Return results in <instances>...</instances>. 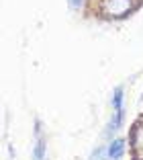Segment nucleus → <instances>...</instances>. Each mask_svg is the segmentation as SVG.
<instances>
[{"instance_id": "obj_1", "label": "nucleus", "mask_w": 143, "mask_h": 160, "mask_svg": "<svg viewBox=\"0 0 143 160\" xmlns=\"http://www.w3.org/2000/svg\"><path fill=\"white\" fill-rule=\"evenodd\" d=\"M137 0H100V12L108 19H121L135 8Z\"/></svg>"}, {"instance_id": "obj_2", "label": "nucleus", "mask_w": 143, "mask_h": 160, "mask_svg": "<svg viewBox=\"0 0 143 160\" xmlns=\"http://www.w3.org/2000/svg\"><path fill=\"white\" fill-rule=\"evenodd\" d=\"M131 146H133L135 160H143V119L135 123L133 132H131Z\"/></svg>"}, {"instance_id": "obj_3", "label": "nucleus", "mask_w": 143, "mask_h": 160, "mask_svg": "<svg viewBox=\"0 0 143 160\" xmlns=\"http://www.w3.org/2000/svg\"><path fill=\"white\" fill-rule=\"evenodd\" d=\"M125 150H127V142L123 138H117L112 140L108 146H106V152H108V160H121L125 156Z\"/></svg>"}, {"instance_id": "obj_4", "label": "nucleus", "mask_w": 143, "mask_h": 160, "mask_svg": "<svg viewBox=\"0 0 143 160\" xmlns=\"http://www.w3.org/2000/svg\"><path fill=\"white\" fill-rule=\"evenodd\" d=\"M123 119H125V111H115L112 119L108 121V125H106L104 136H106V138H112V133H117V132L121 129V125H123Z\"/></svg>"}, {"instance_id": "obj_5", "label": "nucleus", "mask_w": 143, "mask_h": 160, "mask_svg": "<svg viewBox=\"0 0 143 160\" xmlns=\"http://www.w3.org/2000/svg\"><path fill=\"white\" fill-rule=\"evenodd\" d=\"M45 152H47V140L39 136L35 140V146H33V160H45Z\"/></svg>"}, {"instance_id": "obj_6", "label": "nucleus", "mask_w": 143, "mask_h": 160, "mask_svg": "<svg viewBox=\"0 0 143 160\" xmlns=\"http://www.w3.org/2000/svg\"><path fill=\"white\" fill-rule=\"evenodd\" d=\"M123 101H125V88L123 86H117L115 92H112V99H111V105L115 111H123Z\"/></svg>"}, {"instance_id": "obj_7", "label": "nucleus", "mask_w": 143, "mask_h": 160, "mask_svg": "<svg viewBox=\"0 0 143 160\" xmlns=\"http://www.w3.org/2000/svg\"><path fill=\"white\" fill-rule=\"evenodd\" d=\"M90 160H108V152L104 146H96V150H92Z\"/></svg>"}, {"instance_id": "obj_8", "label": "nucleus", "mask_w": 143, "mask_h": 160, "mask_svg": "<svg viewBox=\"0 0 143 160\" xmlns=\"http://www.w3.org/2000/svg\"><path fill=\"white\" fill-rule=\"evenodd\" d=\"M69 2V6H72V8H80V6L84 4V0H68Z\"/></svg>"}]
</instances>
